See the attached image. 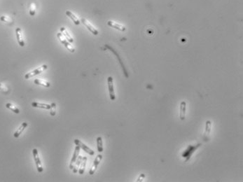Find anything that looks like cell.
<instances>
[{"mask_svg": "<svg viewBox=\"0 0 243 182\" xmlns=\"http://www.w3.org/2000/svg\"><path fill=\"white\" fill-rule=\"evenodd\" d=\"M201 146H202L201 144L199 143V144H197L196 145H194V146L189 145V146L187 147V149H186V150L184 151L182 153V157L185 158L186 163V162L189 161L190 159H191V156H192L193 153H194L198 148H200Z\"/></svg>", "mask_w": 243, "mask_h": 182, "instance_id": "obj_1", "label": "cell"}, {"mask_svg": "<svg viewBox=\"0 0 243 182\" xmlns=\"http://www.w3.org/2000/svg\"><path fill=\"white\" fill-rule=\"evenodd\" d=\"M57 37L60 41V42L65 45V48H66L69 51H70L72 53H74V51H75V48H74V47L71 44V43L69 42L68 40L65 37V36H64L61 32H59V33L57 34Z\"/></svg>", "mask_w": 243, "mask_h": 182, "instance_id": "obj_2", "label": "cell"}, {"mask_svg": "<svg viewBox=\"0 0 243 182\" xmlns=\"http://www.w3.org/2000/svg\"><path fill=\"white\" fill-rule=\"evenodd\" d=\"M47 69H48V66H47L46 65H42V66L38 67V68L35 69V70L32 71V72L27 73V74H25V79H31V78L34 77V76L38 75V74H40L41 73L44 72L45 70H47Z\"/></svg>", "mask_w": 243, "mask_h": 182, "instance_id": "obj_3", "label": "cell"}, {"mask_svg": "<svg viewBox=\"0 0 243 182\" xmlns=\"http://www.w3.org/2000/svg\"><path fill=\"white\" fill-rule=\"evenodd\" d=\"M105 47H106V48H108L109 50H110L113 53H114V54L116 56V58H117V59L118 60V61H119V63H120V66H121V67H122V70H123V72L124 75H125V76L126 78H128V76H129L128 72L127 70H126V68H125V65H124V64H123V61H122L121 58H120V55H118V53L116 52V50H115L114 49L112 48V47H111L110 45H109L106 44V45H105Z\"/></svg>", "mask_w": 243, "mask_h": 182, "instance_id": "obj_4", "label": "cell"}, {"mask_svg": "<svg viewBox=\"0 0 243 182\" xmlns=\"http://www.w3.org/2000/svg\"><path fill=\"white\" fill-rule=\"evenodd\" d=\"M32 155H33L34 162H35V165L36 167V169H37V171L39 173H41L43 172V167H42L41 161L40 160L39 156V153H38V150L36 149H34L32 150Z\"/></svg>", "mask_w": 243, "mask_h": 182, "instance_id": "obj_5", "label": "cell"}, {"mask_svg": "<svg viewBox=\"0 0 243 182\" xmlns=\"http://www.w3.org/2000/svg\"><path fill=\"white\" fill-rule=\"evenodd\" d=\"M107 83H108V89L110 100L111 101H114L116 100V95H115L114 87V80L111 76H109L107 79Z\"/></svg>", "mask_w": 243, "mask_h": 182, "instance_id": "obj_6", "label": "cell"}, {"mask_svg": "<svg viewBox=\"0 0 243 182\" xmlns=\"http://www.w3.org/2000/svg\"><path fill=\"white\" fill-rule=\"evenodd\" d=\"M74 144H75L76 145L80 147V148L83 149V150L85 151L86 153H87V154H88L89 155H91V156H93V155L95 154V152L94 151L92 150L91 148H89L88 146H86L85 144H83L82 142L81 141H80L79 139H74Z\"/></svg>", "mask_w": 243, "mask_h": 182, "instance_id": "obj_7", "label": "cell"}, {"mask_svg": "<svg viewBox=\"0 0 243 182\" xmlns=\"http://www.w3.org/2000/svg\"><path fill=\"white\" fill-rule=\"evenodd\" d=\"M81 23H83V24L85 25L86 27V28L88 29V30L90 31L91 33L94 34V35H98V34H99V32H98V30H97L96 28H95L94 26H93V25L91 24L90 22L88 21L86 19V18H82L81 19Z\"/></svg>", "mask_w": 243, "mask_h": 182, "instance_id": "obj_8", "label": "cell"}, {"mask_svg": "<svg viewBox=\"0 0 243 182\" xmlns=\"http://www.w3.org/2000/svg\"><path fill=\"white\" fill-rule=\"evenodd\" d=\"M102 159V155H98V156H96L94 162H93V164L92 165V167H91V170H89V174H91V175H93V174H95V171L97 170V168H98V165H99V164L100 162H101Z\"/></svg>", "mask_w": 243, "mask_h": 182, "instance_id": "obj_9", "label": "cell"}, {"mask_svg": "<svg viewBox=\"0 0 243 182\" xmlns=\"http://www.w3.org/2000/svg\"><path fill=\"white\" fill-rule=\"evenodd\" d=\"M80 149H81V148H80L78 146L76 145V147H75V149H74V154H73L72 158V160H71L70 164H69V169H70V170H72V169H73V167H74V163H75L76 159H77L78 156H79Z\"/></svg>", "mask_w": 243, "mask_h": 182, "instance_id": "obj_10", "label": "cell"}, {"mask_svg": "<svg viewBox=\"0 0 243 182\" xmlns=\"http://www.w3.org/2000/svg\"><path fill=\"white\" fill-rule=\"evenodd\" d=\"M16 38H17L18 44L21 45V47H23L25 43L24 39H23V33H22V30L21 28L17 27V28L16 29Z\"/></svg>", "mask_w": 243, "mask_h": 182, "instance_id": "obj_11", "label": "cell"}, {"mask_svg": "<svg viewBox=\"0 0 243 182\" xmlns=\"http://www.w3.org/2000/svg\"><path fill=\"white\" fill-rule=\"evenodd\" d=\"M107 25H108L109 27H112V28L116 29V30H118L119 31H121V32H125V31L126 30V28L123 26V25L118 24V23H115V22L114 21H109L108 22H107Z\"/></svg>", "mask_w": 243, "mask_h": 182, "instance_id": "obj_12", "label": "cell"}, {"mask_svg": "<svg viewBox=\"0 0 243 182\" xmlns=\"http://www.w3.org/2000/svg\"><path fill=\"white\" fill-rule=\"evenodd\" d=\"M186 102L185 101L182 102L180 104V118L182 121H184L186 118Z\"/></svg>", "mask_w": 243, "mask_h": 182, "instance_id": "obj_13", "label": "cell"}, {"mask_svg": "<svg viewBox=\"0 0 243 182\" xmlns=\"http://www.w3.org/2000/svg\"><path fill=\"white\" fill-rule=\"evenodd\" d=\"M212 128V123L210 121H207L205 123V131L204 134V139L205 141H208V137H209L210 132H211Z\"/></svg>", "mask_w": 243, "mask_h": 182, "instance_id": "obj_14", "label": "cell"}, {"mask_svg": "<svg viewBox=\"0 0 243 182\" xmlns=\"http://www.w3.org/2000/svg\"><path fill=\"white\" fill-rule=\"evenodd\" d=\"M27 127V123H26V122H24V123H22L21 126L19 127V128H18V130L15 132V133L14 134V137L15 138L19 137L20 135L23 133V132L25 130V129H26Z\"/></svg>", "mask_w": 243, "mask_h": 182, "instance_id": "obj_15", "label": "cell"}, {"mask_svg": "<svg viewBox=\"0 0 243 182\" xmlns=\"http://www.w3.org/2000/svg\"><path fill=\"white\" fill-rule=\"evenodd\" d=\"M32 107H34V108H40V109H51V105H47V104L44 103H40L37 102H33L32 103Z\"/></svg>", "mask_w": 243, "mask_h": 182, "instance_id": "obj_16", "label": "cell"}, {"mask_svg": "<svg viewBox=\"0 0 243 182\" xmlns=\"http://www.w3.org/2000/svg\"><path fill=\"white\" fill-rule=\"evenodd\" d=\"M65 14H66V15L71 18V20L74 22V23L76 25H78L81 23V22H80L79 19L76 17V16L74 15V14L72 11H67L66 12H65Z\"/></svg>", "mask_w": 243, "mask_h": 182, "instance_id": "obj_17", "label": "cell"}, {"mask_svg": "<svg viewBox=\"0 0 243 182\" xmlns=\"http://www.w3.org/2000/svg\"><path fill=\"white\" fill-rule=\"evenodd\" d=\"M60 32H61V33L65 36V37L68 40L69 42L70 43L74 42V39H73V38L72 37V36H71V34L69 33V32L67 31V30L65 28V27H61V28H60Z\"/></svg>", "mask_w": 243, "mask_h": 182, "instance_id": "obj_18", "label": "cell"}, {"mask_svg": "<svg viewBox=\"0 0 243 182\" xmlns=\"http://www.w3.org/2000/svg\"><path fill=\"white\" fill-rule=\"evenodd\" d=\"M87 157H83L82 158V161L81 163V165H80L79 169H78V172L79 173V174H83L84 172H85L86 166V163H87Z\"/></svg>", "mask_w": 243, "mask_h": 182, "instance_id": "obj_19", "label": "cell"}, {"mask_svg": "<svg viewBox=\"0 0 243 182\" xmlns=\"http://www.w3.org/2000/svg\"><path fill=\"white\" fill-rule=\"evenodd\" d=\"M34 83L36 85H42V86L46 87V88H48V87L51 86L50 83H49V82H48V81H44V80L36 79H34Z\"/></svg>", "mask_w": 243, "mask_h": 182, "instance_id": "obj_20", "label": "cell"}, {"mask_svg": "<svg viewBox=\"0 0 243 182\" xmlns=\"http://www.w3.org/2000/svg\"><path fill=\"white\" fill-rule=\"evenodd\" d=\"M82 158H83V157H82V156H78V158H77V159H76L75 163H74V167H73V169H72L73 172H74V173H77V172H78V169H79V167H80V165H81V161H82Z\"/></svg>", "mask_w": 243, "mask_h": 182, "instance_id": "obj_21", "label": "cell"}, {"mask_svg": "<svg viewBox=\"0 0 243 182\" xmlns=\"http://www.w3.org/2000/svg\"><path fill=\"white\" fill-rule=\"evenodd\" d=\"M97 141V149H98V151L100 153H102L103 151V141H102V138L101 136H98L96 139Z\"/></svg>", "mask_w": 243, "mask_h": 182, "instance_id": "obj_22", "label": "cell"}, {"mask_svg": "<svg viewBox=\"0 0 243 182\" xmlns=\"http://www.w3.org/2000/svg\"><path fill=\"white\" fill-rule=\"evenodd\" d=\"M6 107L7 109H10L11 111H12L13 112H14L16 114H20V109L11 103H6Z\"/></svg>", "mask_w": 243, "mask_h": 182, "instance_id": "obj_23", "label": "cell"}, {"mask_svg": "<svg viewBox=\"0 0 243 182\" xmlns=\"http://www.w3.org/2000/svg\"><path fill=\"white\" fill-rule=\"evenodd\" d=\"M0 20H1V21L4 22V23H8V24H12L13 23V20L10 17H8V16H2L0 17Z\"/></svg>", "mask_w": 243, "mask_h": 182, "instance_id": "obj_24", "label": "cell"}, {"mask_svg": "<svg viewBox=\"0 0 243 182\" xmlns=\"http://www.w3.org/2000/svg\"><path fill=\"white\" fill-rule=\"evenodd\" d=\"M50 114L52 116H56V104L55 102H53L51 105Z\"/></svg>", "mask_w": 243, "mask_h": 182, "instance_id": "obj_25", "label": "cell"}, {"mask_svg": "<svg viewBox=\"0 0 243 182\" xmlns=\"http://www.w3.org/2000/svg\"><path fill=\"white\" fill-rule=\"evenodd\" d=\"M36 14V4L34 3H32L30 8V14L31 16H34Z\"/></svg>", "mask_w": 243, "mask_h": 182, "instance_id": "obj_26", "label": "cell"}, {"mask_svg": "<svg viewBox=\"0 0 243 182\" xmlns=\"http://www.w3.org/2000/svg\"><path fill=\"white\" fill-rule=\"evenodd\" d=\"M0 90L2 91L5 94H7L9 92L8 88H7L4 85H3L2 83H0Z\"/></svg>", "mask_w": 243, "mask_h": 182, "instance_id": "obj_27", "label": "cell"}, {"mask_svg": "<svg viewBox=\"0 0 243 182\" xmlns=\"http://www.w3.org/2000/svg\"><path fill=\"white\" fill-rule=\"evenodd\" d=\"M144 178H145V174H142L140 176V177L138 178V179L137 180V181H143V179H144Z\"/></svg>", "mask_w": 243, "mask_h": 182, "instance_id": "obj_28", "label": "cell"}]
</instances>
